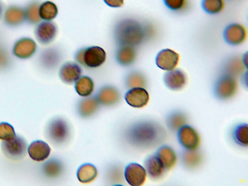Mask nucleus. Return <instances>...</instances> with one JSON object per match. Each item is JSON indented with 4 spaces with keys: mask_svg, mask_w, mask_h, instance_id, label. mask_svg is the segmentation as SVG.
<instances>
[{
    "mask_svg": "<svg viewBox=\"0 0 248 186\" xmlns=\"http://www.w3.org/2000/svg\"><path fill=\"white\" fill-rule=\"evenodd\" d=\"M124 176L127 182L132 186H140L145 182L146 177L145 169L136 163L128 164L125 168Z\"/></svg>",
    "mask_w": 248,
    "mask_h": 186,
    "instance_id": "nucleus-10",
    "label": "nucleus"
},
{
    "mask_svg": "<svg viewBox=\"0 0 248 186\" xmlns=\"http://www.w3.org/2000/svg\"><path fill=\"white\" fill-rule=\"evenodd\" d=\"M96 98L100 104L110 106L115 104L119 101L120 95L118 90L115 87L105 86L98 91Z\"/></svg>",
    "mask_w": 248,
    "mask_h": 186,
    "instance_id": "nucleus-17",
    "label": "nucleus"
},
{
    "mask_svg": "<svg viewBox=\"0 0 248 186\" xmlns=\"http://www.w3.org/2000/svg\"><path fill=\"white\" fill-rule=\"evenodd\" d=\"M144 166L149 176L154 180L160 178L166 170L155 155L147 157L145 161Z\"/></svg>",
    "mask_w": 248,
    "mask_h": 186,
    "instance_id": "nucleus-19",
    "label": "nucleus"
},
{
    "mask_svg": "<svg viewBox=\"0 0 248 186\" xmlns=\"http://www.w3.org/2000/svg\"><path fill=\"white\" fill-rule=\"evenodd\" d=\"M243 65L239 59H234L228 65V70L232 74H238L242 70Z\"/></svg>",
    "mask_w": 248,
    "mask_h": 186,
    "instance_id": "nucleus-36",
    "label": "nucleus"
},
{
    "mask_svg": "<svg viewBox=\"0 0 248 186\" xmlns=\"http://www.w3.org/2000/svg\"><path fill=\"white\" fill-rule=\"evenodd\" d=\"M163 131L158 124L143 122L134 126L130 132V139L136 144L150 146L161 140Z\"/></svg>",
    "mask_w": 248,
    "mask_h": 186,
    "instance_id": "nucleus-2",
    "label": "nucleus"
},
{
    "mask_svg": "<svg viewBox=\"0 0 248 186\" xmlns=\"http://www.w3.org/2000/svg\"><path fill=\"white\" fill-rule=\"evenodd\" d=\"M165 5L174 11H182L188 6V0H163Z\"/></svg>",
    "mask_w": 248,
    "mask_h": 186,
    "instance_id": "nucleus-35",
    "label": "nucleus"
},
{
    "mask_svg": "<svg viewBox=\"0 0 248 186\" xmlns=\"http://www.w3.org/2000/svg\"><path fill=\"white\" fill-rule=\"evenodd\" d=\"M177 138L180 144L187 150H195L200 143L197 132L188 125H184L179 129Z\"/></svg>",
    "mask_w": 248,
    "mask_h": 186,
    "instance_id": "nucleus-7",
    "label": "nucleus"
},
{
    "mask_svg": "<svg viewBox=\"0 0 248 186\" xmlns=\"http://www.w3.org/2000/svg\"><path fill=\"white\" fill-rule=\"evenodd\" d=\"M237 84L235 78L231 75H226L217 81L214 88L216 96L221 100L228 99L236 93Z\"/></svg>",
    "mask_w": 248,
    "mask_h": 186,
    "instance_id": "nucleus-5",
    "label": "nucleus"
},
{
    "mask_svg": "<svg viewBox=\"0 0 248 186\" xmlns=\"http://www.w3.org/2000/svg\"><path fill=\"white\" fill-rule=\"evenodd\" d=\"M82 69L80 65L74 62L63 63L59 70V77L61 80L67 84L75 82L81 76Z\"/></svg>",
    "mask_w": 248,
    "mask_h": 186,
    "instance_id": "nucleus-15",
    "label": "nucleus"
},
{
    "mask_svg": "<svg viewBox=\"0 0 248 186\" xmlns=\"http://www.w3.org/2000/svg\"><path fill=\"white\" fill-rule=\"evenodd\" d=\"M155 155L166 170L171 169L176 162L177 157L175 152L167 145H163L159 148Z\"/></svg>",
    "mask_w": 248,
    "mask_h": 186,
    "instance_id": "nucleus-20",
    "label": "nucleus"
},
{
    "mask_svg": "<svg viewBox=\"0 0 248 186\" xmlns=\"http://www.w3.org/2000/svg\"><path fill=\"white\" fill-rule=\"evenodd\" d=\"M126 85L130 88L142 87L145 85L144 76L137 71L130 73L126 78Z\"/></svg>",
    "mask_w": 248,
    "mask_h": 186,
    "instance_id": "nucleus-32",
    "label": "nucleus"
},
{
    "mask_svg": "<svg viewBox=\"0 0 248 186\" xmlns=\"http://www.w3.org/2000/svg\"><path fill=\"white\" fill-rule=\"evenodd\" d=\"M94 83L89 77H80L76 82L75 88L77 93L82 97L90 96L94 90Z\"/></svg>",
    "mask_w": 248,
    "mask_h": 186,
    "instance_id": "nucleus-24",
    "label": "nucleus"
},
{
    "mask_svg": "<svg viewBox=\"0 0 248 186\" xmlns=\"http://www.w3.org/2000/svg\"><path fill=\"white\" fill-rule=\"evenodd\" d=\"M78 180L82 183H88L93 181L97 175L95 166L90 163L82 165L77 171Z\"/></svg>",
    "mask_w": 248,
    "mask_h": 186,
    "instance_id": "nucleus-25",
    "label": "nucleus"
},
{
    "mask_svg": "<svg viewBox=\"0 0 248 186\" xmlns=\"http://www.w3.org/2000/svg\"><path fill=\"white\" fill-rule=\"evenodd\" d=\"M166 86L173 91L183 89L186 83L185 73L180 69H173L166 72L163 78Z\"/></svg>",
    "mask_w": 248,
    "mask_h": 186,
    "instance_id": "nucleus-14",
    "label": "nucleus"
},
{
    "mask_svg": "<svg viewBox=\"0 0 248 186\" xmlns=\"http://www.w3.org/2000/svg\"><path fill=\"white\" fill-rule=\"evenodd\" d=\"M39 12L41 19L50 21L57 16L58 9L54 2L46 0L40 4Z\"/></svg>",
    "mask_w": 248,
    "mask_h": 186,
    "instance_id": "nucleus-26",
    "label": "nucleus"
},
{
    "mask_svg": "<svg viewBox=\"0 0 248 186\" xmlns=\"http://www.w3.org/2000/svg\"><path fill=\"white\" fill-rule=\"evenodd\" d=\"M136 58V51L134 46H121L116 54L117 62L123 66L131 65Z\"/></svg>",
    "mask_w": 248,
    "mask_h": 186,
    "instance_id": "nucleus-21",
    "label": "nucleus"
},
{
    "mask_svg": "<svg viewBox=\"0 0 248 186\" xmlns=\"http://www.w3.org/2000/svg\"><path fill=\"white\" fill-rule=\"evenodd\" d=\"M225 0H202V5L203 10L211 14H217L224 8Z\"/></svg>",
    "mask_w": 248,
    "mask_h": 186,
    "instance_id": "nucleus-30",
    "label": "nucleus"
},
{
    "mask_svg": "<svg viewBox=\"0 0 248 186\" xmlns=\"http://www.w3.org/2000/svg\"><path fill=\"white\" fill-rule=\"evenodd\" d=\"M57 31V26L54 22L44 21L37 25L34 35L39 43L42 45H47L54 40Z\"/></svg>",
    "mask_w": 248,
    "mask_h": 186,
    "instance_id": "nucleus-8",
    "label": "nucleus"
},
{
    "mask_svg": "<svg viewBox=\"0 0 248 186\" xmlns=\"http://www.w3.org/2000/svg\"><path fill=\"white\" fill-rule=\"evenodd\" d=\"M233 137L235 142L242 146L248 145V125L247 124H241L234 129Z\"/></svg>",
    "mask_w": 248,
    "mask_h": 186,
    "instance_id": "nucleus-29",
    "label": "nucleus"
},
{
    "mask_svg": "<svg viewBox=\"0 0 248 186\" xmlns=\"http://www.w3.org/2000/svg\"><path fill=\"white\" fill-rule=\"evenodd\" d=\"M4 20L9 26L15 27L20 25L25 20L24 9L16 6L9 7L5 11Z\"/></svg>",
    "mask_w": 248,
    "mask_h": 186,
    "instance_id": "nucleus-18",
    "label": "nucleus"
},
{
    "mask_svg": "<svg viewBox=\"0 0 248 186\" xmlns=\"http://www.w3.org/2000/svg\"><path fill=\"white\" fill-rule=\"evenodd\" d=\"M3 12V7L2 4L0 2V17H1Z\"/></svg>",
    "mask_w": 248,
    "mask_h": 186,
    "instance_id": "nucleus-39",
    "label": "nucleus"
},
{
    "mask_svg": "<svg viewBox=\"0 0 248 186\" xmlns=\"http://www.w3.org/2000/svg\"><path fill=\"white\" fill-rule=\"evenodd\" d=\"M247 36L246 28L238 23H233L229 25L224 31L225 40L232 45H238L243 43Z\"/></svg>",
    "mask_w": 248,
    "mask_h": 186,
    "instance_id": "nucleus-13",
    "label": "nucleus"
},
{
    "mask_svg": "<svg viewBox=\"0 0 248 186\" xmlns=\"http://www.w3.org/2000/svg\"><path fill=\"white\" fill-rule=\"evenodd\" d=\"M183 163L187 168H195L198 167L202 161L200 153L195 150H187L182 155Z\"/></svg>",
    "mask_w": 248,
    "mask_h": 186,
    "instance_id": "nucleus-27",
    "label": "nucleus"
},
{
    "mask_svg": "<svg viewBox=\"0 0 248 186\" xmlns=\"http://www.w3.org/2000/svg\"><path fill=\"white\" fill-rule=\"evenodd\" d=\"M186 122L185 115L179 112H174L170 114L167 119V124L172 130L179 129L185 125Z\"/></svg>",
    "mask_w": 248,
    "mask_h": 186,
    "instance_id": "nucleus-31",
    "label": "nucleus"
},
{
    "mask_svg": "<svg viewBox=\"0 0 248 186\" xmlns=\"http://www.w3.org/2000/svg\"><path fill=\"white\" fill-rule=\"evenodd\" d=\"M46 135L53 143L63 142L69 135V128L67 123L62 119L52 120L46 128Z\"/></svg>",
    "mask_w": 248,
    "mask_h": 186,
    "instance_id": "nucleus-6",
    "label": "nucleus"
},
{
    "mask_svg": "<svg viewBox=\"0 0 248 186\" xmlns=\"http://www.w3.org/2000/svg\"><path fill=\"white\" fill-rule=\"evenodd\" d=\"M50 148L45 141L37 140L33 141L28 148L30 157L36 161H42L46 159L50 153Z\"/></svg>",
    "mask_w": 248,
    "mask_h": 186,
    "instance_id": "nucleus-16",
    "label": "nucleus"
},
{
    "mask_svg": "<svg viewBox=\"0 0 248 186\" xmlns=\"http://www.w3.org/2000/svg\"><path fill=\"white\" fill-rule=\"evenodd\" d=\"M16 136L13 127L7 123H0V139L8 140Z\"/></svg>",
    "mask_w": 248,
    "mask_h": 186,
    "instance_id": "nucleus-34",
    "label": "nucleus"
},
{
    "mask_svg": "<svg viewBox=\"0 0 248 186\" xmlns=\"http://www.w3.org/2000/svg\"><path fill=\"white\" fill-rule=\"evenodd\" d=\"M125 100L128 105L136 108L146 106L149 100L148 92L142 87L131 88L125 94Z\"/></svg>",
    "mask_w": 248,
    "mask_h": 186,
    "instance_id": "nucleus-12",
    "label": "nucleus"
},
{
    "mask_svg": "<svg viewBox=\"0 0 248 186\" xmlns=\"http://www.w3.org/2000/svg\"><path fill=\"white\" fill-rule=\"evenodd\" d=\"M7 57L3 50L0 48V66H4L7 62Z\"/></svg>",
    "mask_w": 248,
    "mask_h": 186,
    "instance_id": "nucleus-38",
    "label": "nucleus"
},
{
    "mask_svg": "<svg viewBox=\"0 0 248 186\" xmlns=\"http://www.w3.org/2000/svg\"><path fill=\"white\" fill-rule=\"evenodd\" d=\"M105 3L109 7L119 8L124 4V0H103Z\"/></svg>",
    "mask_w": 248,
    "mask_h": 186,
    "instance_id": "nucleus-37",
    "label": "nucleus"
},
{
    "mask_svg": "<svg viewBox=\"0 0 248 186\" xmlns=\"http://www.w3.org/2000/svg\"><path fill=\"white\" fill-rule=\"evenodd\" d=\"M99 102L96 97H91L81 100L78 106V111L83 117L90 116L97 109Z\"/></svg>",
    "mask_w": 248,
    "mask_h": 186,
    "instance_id": "nucleus-23",
    "label": "nucleus"
},
{
    "mask_svg": "<svg viewBox=\"0 0 248 186\" xmlns=\"http://www.w3.org/2000/svg\"><path fill=\"white\" fill-rule=\"evenodd\" d=\"M40 4L36 1H33L28 4L24 9L25 20L31 24L38 23L41 20L39 15Z\"/></svg>",
    "mask_w": 248,
    "mask_h": 186,
    "instance_id": "nucleus-28",
    "label": "nucleus"
},
{
    "mask_svg": "<svg viewBox=\"0 0 248 186\" xmlns=\"http://www.w3.org/2000/svg\"><path fill=\"white\" fill-rule=\"evenodd\" d=\"M75 59L78 63L84 66L97 68L105 62L106 53L99 46H91L78 50L75 54Z\"/></svg>",
    "mask_w": 248,
    "mask_h": 186,
    "instance_id": "nucleus-3",
    "label": "nucleus"
},
{
    "mask_svg": "<svg viewBox=\"0 0 248 186\" xmlns=\"http://www.w3.org/2000/svg\"><path fill=\"white\" fill-rule=\"evenodd\" d=\"M62 170L60 162L55 159H51L46 162L43 166L45 174L48 177H54L59 175Z\"/></svg>",
    "mask_w": 248,
    "mask_h": 186,
    "instance_id": "nucleus-33",
    "label": "nucleus"
},
{
    "mask_svg": "<svg viewBox=\"0 0 248 186\" xmlns=\"http://www.w3.org/2000/svg\"><path fill=\"white\" fill-rule=\"evenodd\" d=\"M37 45L35 42L29 37L21 38L17 40L13 47V53L20 59H27L36 52Z\"/></svg>",
    "mask_w": 248,
    "mask_h": 186,
    "instance_id": "nucleus-9",
    "label": "nucleus"
},
{
    "mask_svg": "<svg viewBox=\"0 0 248 186\" xmlns=\"http://www.w3.org/2000/svg\"><path fill=\"white\" fill-rule=\"evenodd\" d=\"M39 58L41 65L50 69L58 65L61 59V54L56 49L50 48L43 51Z\"/></svg>",
    "mask_w": 248,
    "mask_h": 186,
    "instance_id": "nucleus-22",
    "label": "nucleus"
},
{
    "mask_svg": "<svg viewBox=\"0 0 248 186\" xmlns=\"http://www.w3.org/2000/svg\"><path fill=\"white\" fill-rule=\"evenodd\" d=\"M115 38L121 46H135L141 43L145 38L146 31L140 23L130 19L120 21L114 30Z\"/></svg>",
    "mask_w": 248,
    "mask_h": 186,
    "instance_id": "nucleus-1",
    "label": "nucleus"
},
{
    "mask_svg": "<svg viewBox=\"0 0 248 186\" xmlns=\"http://www.w3.org/2000/svg\"><path fill=\"white\" fill-rule=\"evenodd\" d=\"M179 60V54L170 49L161 50L157 55L155 62L157 66L165 71H170L175 68Z\"/></svg>",
    "mask_w": 248,
    "mask_h": 186,
    "instance_id": "nucleus-11",
    "label": "nucleus"
},
{
    "mask_svg": "<svg viewBox=\"0 0 248 186\" xmlns=\"http://www.w3.org/2000/svg\"><path fill=\"white\" fill-rule=\"evenodd\" d=\"M4 155L11 159L19 160L25 155L27 146L25 140L21 137L16 135L14 138L3 140L1 145Z\"/></svg>",
    "mask_w": 248,
    "mask_h": 186,
    "instance_id": "nucleus-4",
    "label": "nucleus"
}]
</instances>
